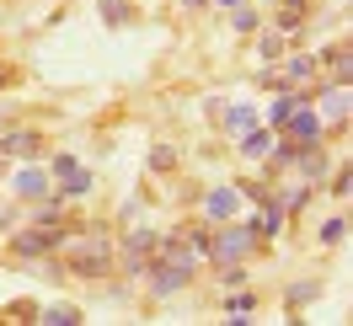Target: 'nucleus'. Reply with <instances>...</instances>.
Here are the masks:
<instances>
[{"instance_id": "4", "label": "nucleus", "mask_w": 353, "mask_h": 326, "mask_svg": "<svg viewBox=\"0 0 353 326\" xmlns=\"http://www.w3.org/2000/svg\"><path fill=\"white\" fill-rule=\"evenodd\" d=\"M150 252H161L155 230H134V236L123 241V267H129V273H145V267H150Z\"/></svg>"}, {"instance_id": "5", "label": "nucleus", "mask_w": 353, "mask_h": 326, "mask_svg": "<svg viewBox=\"0 0 353 326\" xmlns=\"http://www.w3.org/2000/svg\"><path fill=\"white\" fill-rule=\"evenodd\" d=\"M54 176H59V193H65V198L91 193V172L81 166V161H70V155H59V161H54Z\"/></svg>"}, {"instance_id": "9", "label": "nucleus", "mask_w": 353, "mask_h": 326, "mask_svg": "<svg viewBox=\"0 0 353 326\" xmlns=\"http://www.w3.org/2000/svg\"><path fill=\"white\" fill-rule=\"evenodd\" d=\"M17 193H22V198H43L48 193V176L38 172V166H22V172H17Z\"/></svg>"}, {"instance_id": "17", "label": "nucleus", "mask_w": 353, "mask_h": 326, "mask_svg": "<svg viewBox=\"0 0 353 326\" xmlns=\"http://www.w3.org/2000/svg\"><path fill=\"white\" fill-rule=\"evenodd\" d=\"M102 17H108V22H123V17H129V6H123V0H102Z\"/></svg>"}, {"instance_id": "21", "label": "nucleus", "mask_w": 353, "mask_h": 326, "mask_svg": "<svg viewBox=\"0 0 353 326\" xmlns=\"http://www.w3.org/2000/svg\"><path fill=\"white\" fill-rule=\"evenodd\" d=\"M6 219H11V209H6V203H0V225H6Z\"/></svg>"}, {"instance_id": "7", "label": "nucleus", "mask_w": 353, "mask_h": 326, "mask_svg": "<svg viewBox=\"0 0 353 326\" xmlns=\"http://www.w3.org/2000/svg\"><path fill=\"white\" fill-rule=\"evenodd\" d=\"M337 123V129H343V118H348V86H343V81H332V91H321V123Z\"/></svg>"}, {"instance_id": "16", "label": "nucleus", "mask_w": 353, "mask_h": 326, "mask_svg": "<svg viewBox=\"0 0 353 326\" xmlns=\"http://www.w3.org/2000/svg\"><path fill=\"white\" fill-rule=\"evenodd\" d=\"M252 294H230V300H225V310H230V316H252Z\"/></svg>"}, {"instance_id": "6", "label": "nucleus", "mask_w": 353, "mask_h": 326, "mask_svg": "<svg viewBox=\"0 0 353 326\" xmlns=\"http://www.w3.org/2000/svg\"><path fill=\"white\" fill-rule=\"evenodd\" d=\"M0 150H6V155H17V161H27V155H38V150H43V134H32V129H11L6 139H0Z\"/></svg>"}, {"instance_id": "10", "label": "nucleus", "mask_w": 353, "mask_h": 326, "mask_svg": "<svg viewBox=\"0 0 353 326\" xmlns=\"http://www.w3.org/2000/svg\"><path fill=\"white\" fill-rule=\"evenodd\" d=\"M310 75H316V59H305V54H294V59L284 65V81H289V86H305Z\"/></svg>"}, {"instance_id": "22", "label": "nucleus", "mask_w": 353, "mask_h": 326, "mask_svg": "<svg viewBox=\"0 0 353 326\" xmlns=\"http://www.w3.org/2000/svg\"><path fill=\"white\" fill-rule=\"evenodd\" d=\"M220 6H241V0H220Z\"/></svg>"}, {"instance_id": "15", "label": "nucleus", "mask_w": 353, "mask_h": 326, "mask_svg": "<svg viewBox=\"0 0 353 326\" xmlns=\"http://www.w3.org/2000/svg\"><path fill=\"white\" fill-rule=\"evenodd\" d=\"M343 236H348V225H343V219H327V225H321V241H327V246H337Z\"/></svg>"}, {"instance_id": "11", "label": "nucleus", "mask_w": 353, "mask_h": 326, "mask_svg": "<svg viewBox=\"0 0 353 326\" xmlns=\"http://www.w3.org/2000/svg\"><path fill=\"white\" fill-rule=\"evenodd\" d=\"M38 321L65 326V321H81V310H75V305H48V310H38Z\"/></svg>"}, {"instance_id": "8", "label": "nucleus", "mask_w": 353, "mask_h": 326, "mask_svg": "<svg viewBox=\"0 0 353 326\" xmlns=\"http://www.w3.org/2000/svg\"><path fill=\"white\" fill-rule=\"evenodd\" d=\"M236 198H241V193H236V187H214V193L203 198V214L214 219V225H225V219L236 214Z\"/></svg>"}, {"instance_id": "20", "label": "nucleus", "mask_w": 353, "mask_h": 326, "mask_svg": "<svg viewBox=\"0 0 353 326\" xmlns=\"http://www.w3.org/2000/svg\"><path fill=\"white\" fill-rule=\"evenodd\" d=\"M182 6H188V11H199V6H203V0H182Z\"/></svg>"}, {"instance_id": "14", "label": "nucleus", "mask_w": 353, "mask_h": 326, "mask_svg": "<svg viewBox=\"0 0 353 326\" xmlns=\"http://www.w3.org/2000/svg\"><path fill=\"white\" fill-rule=\"evenodd\" d=\"M230 22L241 27V32H252V27H257V11H252V6H230Z\"/></svg>"}, {"instance_id": "13", "label": "nucleus", "mask_w": 353, "mask_h": 326, "mask_svg": "<svg viewBox=\"0 0 353 326\" xmlns=\"http://www.w3.org/2000/svg\"><path fill=\"white\" fill-rule=\"evenodd\" d=\"M300 108V96H294V91H289V96H279V102H273V108H268V118H273V123H284L289 112Z\"/></svg>"}, {"instance_id": "3", "label": "nucleus", "mask_w": 353, "mask_h": 326, "mask_svg": "<svg viewBox=\"0 0 353 326\" xmlns=\"http://www.w3.org/2000/svg\"><path fill=\"white\" fill-rule=\"evenodd\" d=\"M279 129L289 134V145H294V150H310V145H321V112L294 108V112L284 118V123H279Z\"/></svg>"}, {"instance_id": "19", "label": "nucleus", "mask_w": 353, "mask_h": 326, "mask_svg": "<svg viewBox=\"0 0 353 326\" xmlns=\"http://www.w3.org/2000/svg\"><path fill=\"white\" fill-rule=\"evenodd\" d=\"M263 54H268V59H273V54H284V32H268V38H263Z\"/></svg>"}, {"instance_id": "12", "label": "nucleus", "mask_w": 353, "mask_h": 326, "mask_svg": "<svg viewBox=\"0 0 353 326\" xmlns=\"http://www.w3.org/2000/svg\"><path fill=\"white\" fill-rule=\"evenodd\" d=\"M225 129L246 134V129H252V108H230V112H225Z\"/></svg>"}, {"instance_id": "2", "label": "nucleus", "mask_w": 353, "mask_h": 326, "mask_svg": "<svg viewBox=\"0 0 353 326\" xmlns=\"http://www.w3.org/2000/svg\"><path fill=\"white\" fill-rule=\"evenodd\" d=\"M252 241H257V230H252V225H225L220 236L209 241V257L220 262V267H225V262H241L246 252H252Z\"/></svg>"}, {"instance_id": "18", "label": "nucleus", "mask_w": 353, "mask_h": 326, "mask_svg": "<svg viewBox=\"0 0 353 326\" xmlns=\"http://www.w3.org/2000/svg\"><path fill=\"white\" fill-rule=\"evenodd\" d=\"M268 145H273V139H268V134H246V145H241V150H246V155H263Z\"/></svg>"}, {"instance_id": "1", "label": "nucleus", "mask_w": 353, "mask_h": 326, "mask_svg": "<svg viewBox=\"0 0 353 326\" xmlns=\"http://www.w3.org/2000/svg\"><path fill=\"white\" fill-rule=\"evenodd\" d=\"M70 273H81V278H108V273H112V241L108 236L70 241Z\"/></svg>"}]
</instances>
